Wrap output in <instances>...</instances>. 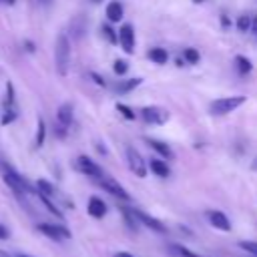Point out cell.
Masks as SVG:
<instances>
[{
	"instance_id": "6da1fadb",
	"label": "cell",
	"mask_w": 257,
	"mask_h": 257,
	"mask_svg": "<svg viewBox=\"0 0 257 257\" xmlns=\"http://www.w3.org/2000/svg\"><path fill=\"white\" fill-rule=\"evenodd\" d=\"M68 64H70V40L64 32H60L54 42V68L60 76H64L68 72Z\"/></svg>"
},
{
	"instance_id": "7a4b0ae2",
	"label": "cell",
	"mask_w": 257,
	"mask_h": 257,
	"mask_svg": "<svg viewBox=\"0 0 257 257\" xmlns=\"http://www.w3.org/2000/svg\"><path fill=\"white\" fill-rule=\"evenodd\" d=\"M72 112H74V106L72 102H62L56 110V122H54V133L58 139H64L66 133H68V126L72 122Z\"/></svg>"
},
{
	"instance_id": "3957f363",
	"label": "cell",
	"mask_w": 257,
	"mask_h": 257,
	"mask_svg": "<svg viewBox=\"0 0 257 257\" xmlns=\"http://www.w3.org/2000/svg\"><path fill=\"white\" fill-rule=\"evenodd\" d=\"M245 100H247L245 96H223V98H215V100L209 104V108H211L213 114L221 116V114L233 112V110H235L237 106H241Z\"/></svg>"
},
{
	"instance_id": "277c9868",
	"label": "cell",
	"mask_w": 257,
	"mask_h": 257,
	"mask_svg": "<svg viewBox=\"0 0 257 257\" xmlns=\"http://www.w3.org/2000/svg\"><path fill=\"white\" fill-rule=\"evenodd\" d=\"M4 183L18 195V197H22V195H28V193H32V187L28 185V181L24 179V177H20L14 169H10V167H6L4 169Z\"/></svg>"
},
{
	"instance_id": "5b68a950",
	"label": "cell",
	"mask_w": 257,
	"mask_h": 257,
	"mask_svg": "<svg viewBox=\"0 0 257 257\" xmlns=\"http://www.w3.org/2000/svg\"><path fill=\"white\" fill-rule=\"evenodd\" d=\"M126 163H128V169L137 175V177H141V179H145L147 177V163H145V159H143V155L135 149V147H126Z\"/></svg>"
},
{
	"instance_id": "8992f818",
	"label": "cell",
	"mask_w": 257,
	"mask_h": 257,
	"mask_svg": "<svg viewBox=\"0 0 257 257\" xmlns=\"http://www.w3.org/2000/svg\"><path fill=\"white\" fill-rule=\"evenodd\" d=\"M76 169L82 173V175H86V177H92V179H100V177H104V171L90 159V157H86V155H80L78 159H76Z\"/></svg>"
},
{
	"instance_id": "52a82bcc",
	"label": "cell",
	"mask_w": 257,
	"mask_h": 257,
	"mask_svg": "<svg viewBox=\"0 0 257 257\" xmlns=\"http://www.w3.org/2000/svg\"><path fill=\"white\" fill-rule=\"evenodd\" d=\"M98 185L106 191V193H110L112 197H116V199H120V201H131V195L124 191V187L118 183V181H114L112 177H100L98 179Z\"/></svg>"
},
{
	"instance_id": "ba28073f",
	"label": "cell",
	"mask_w": 257,
	"mask_h": 257,
	"mask_svg": "<svg viewBox=\"0 0 257 257\" xmlns=\"http://www.w3.org/2000/svg\"><path fill=\"white\" fill-rule=\"evenodd\" d=\"M133 211V215H135V219L139 221V223H143L145 227H149L151 231H157V233H169V229H167V225L165 223H161L157 217H153V215H149V213H145V211H141V209H131Z\"/></svg>"
},
{
	"instance_id": "9c48e42d",
	"label": "cell",
	"mask_w": 257,
	"mask_h": 257,
	"mask_svg": "<svg viewBox=\"0 0 257 257\" xmlns=\"http://www.w3.org/2000/svg\"><path fill=\"white\" fill-rule=\"evenodd\" d=\"M116 40H118V44H120V48L124 50V52H128V54H133L135 52V28H133V24H122L120 26V30H118V34H116Z\"/></svg>"
},
{
	"instance_id": "30bf717a",
	"label": "cell",
	"mask_w": 257,
	"mask_h": 257,
	"mask_svg": "<svg viewBox=\"0 0 257 257\" xmlns=\"http://www.w3.org/2000/svg\"><path fill=\"white\" fill-rule=\"evenodd\" d=\"M141 116L149 124H163V122H167L169 112L165 108H161V106H143L141 108Z\"/></svg>"
},
{
	"instance_id": "8fae6325",
	"label": "cell",
	"mask_w": 257,
	"mask_h": 257,
	"mask_svg": "<svg viewBox=\"0 0 257 257\" xmlns=\"http://www.w3.org/2000/svg\"><path fill=\"white\" fill-rule=\"evenodd\" d=\"M38 231L44 233L46 237L54 239V241H62V239H70V231L62 225H52V223H40Z\"/></svg>"
},
{
	"instance_id": "7c38bea8",
	"label": "cell",
	"mask_w": 257,
	"mask_h": 257,
	"mask_svg": "<svg viewBox=\"0 0 257 257\" xmlns=\"http://www.w3.org/2000/svg\"><path fill=\"white\" fill-rule=\"evenodd\" d=\"M207 219H209V223L215 229H219V231H231V221H229V217L223 211L211 209V211H207Z\"/></svg>"
},
{
	"instance_id": "4fadbf2b",
	"label": "cell",
	"mask_w": 257,
	"mask_h": 257,
	"mask_svg": "<svg viewBox=\"0 0 257 257\" xmlns=\"http://www.w3.org/2000/svg\"><path fill=\"white\" fill-rule=\"evenodd\" d=\"M147 141V145L155 151V153H159L161 155V159L163 161H173L175 159V153L171 151V147L169 145H165L163 141H157V139H145Z\"/></svg>"
},
{
	"instance_id": "5bb4252c",
	"label": "cell",
	"mask_w": 257,
	"mask_h": 257,
	"mask_svg": "<svg viewBox=\"0 0 257 257\" xmlns=\"http://www.w3.org/2000/svg\"><path fill=\"white\" fill-rule=\"evenodd\" d=\"M86 211H88L90 217L100 219V217L106 215V203L102 199H98V197H90L88 199V205H86Z\"/></svg>"
},
{
	"instance_id": "9a60e30c",
	"label": "cell",
	"mask_w": 257,
	"mask_h": 257,
	"mask_svg": "<svg viewBox=\"0 0 257 257\" xmlns=\"http://www.w3.org/2000/svg\"><path fill=\"white\" fill-rule=\"evenodd\" d=\"M122 16H124V8H122V4L118 0H112V2L106 4V18H108V22H120Z\"/></svg>"
},
{
	"instance_id": "2e32d148",
	"label": "cell",
	"mask_w": 257,
	"mask_h": 257,
	"mask_svg": "<svg viewBox=\"0 0 257 257\" xmlns=\"http://www.w3.org/2000/svg\"><path fill=\"white\" fill-rule=\"evenodd\" d=\"M149 169H151L157 177H163V179L171 175V169H169L167 161H163V159H151V161H149Z\"/></svg>"
},
{
	"instance_id": "e0dca14e",
	"label": "cell",
	"mask_w": 257,
	"mask_h": 257,
	"mask_svg": "<svg viewBox=\"0 0 257 257\" xmlns=\"http://www.w3.org/2000/svg\"><path fill=\"white\" fill-rule=\"evenodd\" d=\"M141 82H143V78L135 76V78H128V80H120V82H116L112 88H114L118 94H124V92H131V90H135V88H137Z\"/></svg>"
},
{
	"instance_id": "ac0fdd59",
	"label": "cell",
	"mask_w": 257,
	"mask_h": 257,
	"mask_svg": "<svg viewBox=\"0 0 257 257\" xmlns=\"http://www.w3.org/2000/svg\"><path fill=\"white\" fill-rule=\"evenodd\" d=\"M147 56H149V60L155 62V64H165V62L169 60V52H167L165 48H151V50L147 52Z\"/></svg>"
},
{
	"instance_id": "d6986e66",
	"label": "cell",
	"mask_w": 257,
	"mask_h": 257,
	"mask_svg": "<svg viewBox=\"0 0 257 257\" xmlns=\"http://www.w3.org/2000/svg\"><path fill=\"white\" fill-rule=\"evenodd\" d=\"M235 66H237V72H239V74H249V72L253 70L251 60H249L247 56H243V54H237V56H235Z\"/></svg>"
},
{
	"instance_id": "ffe728a7",
	"label": "cell",
	"mask_w": 257,
	"mask_h": 257,
	"mask_svg": "<svg viewBox=\"0 0 257 257\" xmlns=\"http://www.w3.org/2000/svg\"><path fill=\"white\" fill-rule=\"evenodd\" d=\"M44 139H46V124H44L42 118H38V122H36V139H34V147L40 149V147L44 145Z\"/></svg>"
},
{
	"instance_id": "44dd1931",
	"label": "cell",
	"mask_w": 257,
	"mask_h": 257,
	"mask_svg": "<svg viewBox=\"0 0 257 257\" xmlns=\"http://www.w3.org/2000/svg\"><path fill=\"white\" fill-rule=\"evenodd\" d=\"M70 30H72V36L74 38H82V34H84V30H86V24H84V18H74L72 22H70Z\"/></svg>"
},
{
	"instance_id": "7402d4cb",
	"label": "cell",
	"mask_w": 257,
	"mask_h": 257,
	"mask_svg": "<svg viewBox=\"0 0 257 257\" xmlns=\"http://www.w3.org/2000/svg\"><path fill=\"white\" fill-rule=\"evenodd\" d=\"M36 191H38L40 195H44V197H52V195H54V187H52L46 179H38V181H36Z\"/></svg>"
},
{
	"instance_id": "603a6c76",
	"label": "cell",
	"mask_w": 257,
	"mask_h": 257,
	"mask_svg": "<svg viewBox=\"0 0 257 257\" xmlns=\"http://www.w3.org/2000/svg\"><path fill=\"white\" fill-rule=\"evenodd\" d=\"M183 60H185L187 64H197V62L201 60V54H199L197 48H185V50H183Z\"/></svg>"
},
{
	"instance_id": "cb8c5ba5",
	"label": "cell",
	"mask_w": 257,
	"mask_h": 257,
	"mask_svg": "<svg viewBox=\"0 0 257 257\" xmlns=\"http://www.w3.org/2000/svg\"><path fill=\"white\" fill-rule=\"evenodd\" d=\"M100 30H102V36H104L110 44H116V42H118V40H116V32H114V28H112L110 24H102Z\"/></svg>"
},
{
	"instance_id": "d4e9b609",
	"label": "cell",
	"mask_w": 257,
	"mask_h": 257,
	"mask_svg": "<svg viewBox=\"0 0 257 257\" xmlns=\"http://www.w3.org/2000/svg\"><path fill=\"white\" fill-rule=\"evenodd\" d=\"M120 213H122V217H124V223L131 227V231H137V219H135L133 211H128L126 207H122V209H120Z\"/></svg>"
},
{
	"instance_id": "484cf974",
	"label": "cell",
	"mask_w": 257,
	"mask_h": 257,
	"mask_svg": "<svg viewBox=\"0 0 257 257\" xmlns=\"http://www.w3.org/2000/svg\"><path fill=\"white\" fill-rule=\"evenodd\" d=\"M112 70H114V74H118V76H124L126 72H128V62L126 60H114V64H112Z\"/></svg>"
},
{
	"instance_id": "4316f807",
	"label": "cell",
	"mask_w": 257,
	"mask_h": 257,
	"mask_svg": "<svg viewBox=\"0 0 257 257\" xmlns=\"http://www.w3.org/2000/svg\"><path fill=\"white\" fill-rule=\"evenodd\" d=\"M116 110L120 112V116H124V118H128V120H135V112H133V108L131 106H126V104H122V102H116Z\"/></svg>"
},
{
	"instance_id": "83f0119b",
	"label": "cell",
	"mask_w": 257,
	"mask_h": 257,
	"mask_svg": "<svg viewBox=\"0 0 257 257\" xmlns=\"http://www.w3.org/2000/svg\"><path fill=\"white\" fill-rule=\"evenodd\" d=\"M14 118H16V110H14L12 106H8V108L4 110V114L0 116V124H2V126H6V124H10Z\"/></svg>"
},
{
	"instance_id": "f1b7e54d",
	"label": "cell",
	"mask_w": 257,
	"mask_h": 257,
	"mask_svg": "<svg viewBox=\"0 0 257 257\" xmlns=\"http://www.w3.org/2000/svg\"><path fill=\"white\" fill-rule=\"evenodd\" d=\"M177 255H181V257H203V255H199V253H193L191 249H187V247H183V245H173L171 247Z\"/></svg>"
},
{
	"instance_id": "f546056e",
	"label": "cell",
	"mask_w": 257,
	"mask_h": 257,
	"mask_svg": "<svg viewBox=\"0 0 257 257\" xmlns=\"http://www.w3.org/2000/svg\"><path fill=\"white\" fill-rule=\"evenodd\" d=\"M249 26H251V16H239L237 18V30L239 32H249Z\"/></svg>"
},
{
	"instance_id": "4dcf8cb0",
	"label": "cell",
	"mask_w": 257,
	"mask_h": 257,
	"mask_svg": "<svg viewBox=\"0 0 257 257\" xmlns=\"http://www.w3.org/2000/svg\"><path fill=\"white\" fill-rule=\"evenodd\" d=\"M239 247L257 257V241H239Z\"/></svg>"
},
{
	"instance_id": "1f68e13d",
	"label": "cell",
	"mask_w": 257,
	"mask_h": 257,
	"mask_svg": "<svg viewBox=\"0 0 257 257\" xmlns=\"http://www.w3.org/2000/svg\"><path fill=\"white\" fill-rule=\"evenodd\" d=\"M14 104V86L12 82H6V108Z\"/></svg>"
},
{
	"instance_id": "d6a6232c",
	"label": "cell",
	"mask_w": 257,
	"mask_h": 257,
	"mask_svg": "<svg viewBox=\"0 0 257 257\" xmlns=\"http://www.w3.org/2000/svg\"><path fill=\"white\" fill-rule=\"evenodd\" d=\"M90 78H92V80H94L98 86H106V80H104L100 74H96V72H90Z\"/></svg>"
},
{
	"instance_id": "836d02e7",
	"label": "cell",
	"mask_w": 257,
	"mask_h": 257,
	"mask_svg": "<svg viewBox=\"0 0 257 257\" xmlns=\"http://www.w3.org/2000/svg\"><path fill=\"white\" fill-rule=\"evenodd\" d=\"M249 32L253 34V38L257 40V16L255 18H251V26H249Z\"/></svg>"
},
{
	"instance_id": "e575fe53",
	"label": "cell",
	"mask_w": 257,
	"mask_h": 257,
	"mask_svg": "<svg viewBox=\"0 0 257 257\" xmlns=\"http://www.w3.org/2000/svg\"><path fill=\"white\" fill-rule=\"evenodd\" d=\"M8 235H10L8 229H6L4 225H0V239H8Z\"/></svg>"
},
{
	"instance_id": "d590c367",
	"label": "cell",
	"mask_w": 257,
	"mask_h": 257,
	"mask_svg": "<svg viewBox=\"0 0 257 257\" xmlns=\"http://www.w3.org/2000/svg\"><path fill=\"white\" fill-rule=\"evenodd\" d=\"M221 26H223V28H227V26H231V20H229V18H227L225 14L221 16Z\"/></svg>"
},
{
	"instance_id": "8d00e7d4",
	"label": "cell",
	"mask_w": 257,
	"mask_h": 257,
	"mask_svg": "<svg viewBox=\"0 0 257 257\" xmlns=\"http://www.w3.org/2000/svg\"><path fill=\"white\" fill-rule=\"evenodd\" d=\"M114 257H133V255L126 253V251H118V253H114Z\"/></svg>"
},
{
	"instance_id": "74e56055",
	"label": "cell",
	"mask_w": 257,
	"mask_h": 257,
	"mask_svg": "<svg viewBox=\"0 0 257 257\" xmlns=\"http://www.w3.org/2000/svg\"><path fill=\"white\" fill-rule=\"evenodd\" d=\"M26 50H28V52H34V44H32L30 40H26Z\"/></svg>"
},
{
	"instance_id": "f35d334b",
	"label": "cell",
	"mask_w": 257,
	"mask_h": 257,
	"mask_svg": "<svg viewBox=\"0 0 257 257\" xmlns=\"http://www.w3.org/2000/svg\"><path fill=\"white\" fill-rule=\"evenodd\" d=\"M175 64H177V66H185V60H183V58H175Z\"/></svg>"
},
{
	"instance_id": "ab89813d",
	"label": "cell",
	"mask_w": 257,
	"mask_h": 257,
	"mask_svg": "<svg viewBox=\"0 0 257 257\" xmlns=\"http://www.w3.org/2000/svg\"><path fill=\"white\" fill-rule=\"evenodd\" d=\"M16 257H32V255H24V253H20V255H16Z\"/></svg>"
},
{
	"instance_id": "60d3db41",
	"label": "cell",
	"mask_w": 257,
	"mask_h": 257,
	"mask_svg": "<svg viewBox=\"0 0 257 257\" xmlns=\"http://www.w3.org/2000/svg\"><path fill=\"white\" fill-rule=\"evenodd\" d=\"M4 2H6V4H14L16 0H4Z\"/></svg>"
},
{
	"instance_id": "b9f144b4",
	"label": "cell",
	"mask_w": 257,
	"mask_h": 257,
	"mask_svg": "<svg viewBox=\"0 0 257 257\" xmlns=\"http://www.w3.org/2000/svg\"><path fill=\"white\" fill-rule=\"evenodd\" d=\"M193 2H195V4H201V2H205V0H193Z\"/></svg>"
},
{
	"instance_id": "7bdbcfd3",
	"label": "cell",
	"mask_w": 257,
	"mask_h": 257,
	"mask_svg": "<svg viewBox=\"0 0 257 257\" xmlns=\"http://www.w3.org/2000/svg\"><path fill=\"white\" fill-rule=\"evenodd\" d=\"M40 2H42V4H48V2H50V0H40Z\"/></svg>"
},
{
	"instance_id": "ee69618b",
	"label": "cell",
	"mask_w": 257,
	"mask_h": 257,
	"mask_svg": "<svg viewBox=\"0 0 257 257\" xmlns=\"http://www.w3.org/2000/svg\"><path fill=\"white\" fill-rule=\"evenodd\" d=\"M253 169H257V161H255V163H253Z\"/></svg>"
}]
</instances>
